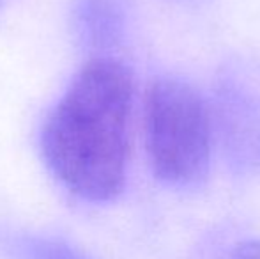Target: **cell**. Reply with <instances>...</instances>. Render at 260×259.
Returning a JSON list of instances; mask_svg holds the SVG:
<instances>
[{"label": "cell", "instance_id": "1", "mask_svg": "<svg viewBox=\"0 0 260 259\" xmlns=\"http://www.w3.org/2000/svg\"><path fill=\"white\" fill-rule=\"evenodd\" d=\"M133 76L115 59H94L48 114L41 151L58 181L90 203H108L126 185Z\"/></svg>", "mask_w": 260, "mask_h": 259}, {"label": "cell", "instance_id": "2", "mask_svg": "<svg viewBox=\"0 0 260 259\" xmlns=\"http://www.w3.org/2000/svg\"><path fill=\"white\" fill-rule=\"evenodd\" d=\"M149 163L157 180L189 187L206 176L211 160V121L202 96L177 78H157L144 103Z\"/></svg>", "mask_w": 260, "mask_h": 259}, {"label": "cell", "instance_id": "3", "mask_svg": "<svg viewBox=\"0 0 260 259\" xmlns=\"http://www.w3.org/2000/svg\"><path fill=\"white\" fill-rule=\"evenodd\" d=\"M30 259H82L58 243L39 242L30 247Z\"/></svg>", "mask_w": 260, "mask_h": 259}, {"label": "cell", "instance_id": "4", "mask_svg": "<svg viewBox=\"0 0 260 259\" xmlns=\"http://www.w3.org/2000/svg\"><path fill=\"white\" fill-rule=\"evenodd\" d=\"M221 259H260V240H244V242H239Z\"/></svg>", "mask_w": 260, "mask_h": 259}]
</instances>
